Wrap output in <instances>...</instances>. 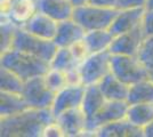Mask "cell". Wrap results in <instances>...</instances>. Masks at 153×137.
<instances>
[{
    "label": "cell",
    "mask_w": 153,
    "mask_h": 137,
    "mask_svg": "<svg viewBox=\"0 0 153 137\" xmlns=\"http://www.w3.org/2000/svg\"><path fill=\"white\" fill-rule=\"evenodd\" d=\"M16 0H0V14L1 19H8L13 10Z\"/></svg>",
    "instance_id": "d6a6232c"
},
{
    "label": "cell",
    "mask_w": 153,
    "mask_h": 137,
    "mask_svg": "<svg viewBox=\"0 0 153 137\" xmlns=\"http://www.w3.org/2000/svg\"><path fill=\"white\" fill-rule=\"evenodd\" d=\"M128 120L144 130L153 121V103H133L128 105Z\"/></svg>",
    "instance_id": "ffe728a7"
},
{
    "label": "cell",
    "mask_w": 153,
    "mask_h": 137,
    "mask_svg": "<svg viewBox=\"0 0 153 137\" xmlns=\"http://www.w3.org/2000/svg\"><path fill=\"white\" fill-rule=\"evenodd\" d=\"M22 95L32 109H51L56 94L47 86L44 76H39L26 80Z\"/></svg>",
    "instance_id": "52a82bcc"
},
{
    "label": "cell",
    "mask_w": 153,
    "mask_h": 137,
    "mask_svg": "<svg viewBox=\"0 0 153 137\" xmlns=\"http://www.w3.org/2000/svg\"><path fill=\"white\" fill-rule=\"evenodd\" d=\"M19 26L9 19H1L0 36H1V53L7 52L13 48L14 40Z\"/></svg>",
    "instance_id": "484cf974"
},
{
    "label": "cell",
    "mask_w": 153,
    "mask_h": 137,
    "mask_svg": "<svg viewBox=\"0 0 153 137\" xmlns=\"http://www.w3.org/2000/svg\"><path fill=\"white\" fill-rule=\"evenodd\" d=\"M105 102H106V98L103 95L98 85L86 86L81 109L83 110L87 118V129H88V124L97 114V112L101 110V107Z\"/></svg>",
    "instance_id": "ac0fdd59"
},
{
    "label": "cell",
    "mask_w": 153,
    "mask_h": 137,
    "mask_svg": "<svg viewBox=\"0 0 153 137\" xmlns=\"http://www.w3.org/2000/svg\"><path fill=\"white\" fill-rule=\"evenodd\" d=\"M24 80L19 78L16 73L10 71L9 69L1 66L0 70V86L1 91H8V93H21L24 87Z\"/></svg>",
    "instance_id": "d4e9b609"
},
{
    "label": "cell",
    "mask_w": 153,
    "mask_h": 137,
    "mask_svg": "<svg viewBox=\"0 0 153 137\" xmlns=\"http://www.w3.org/2000/svg\"><path fill=\"white\" fill-rule=\"evenodd\" d=\"M0 66L9 69L24 81L39 76H45L51 69V63L31 54L12 48L1 53Z\"/></svg>",
    "instance_id": "7a4b0ae2"
},
{
    "label": "cell",
    "mask_w": 153,
    "mask_h": 137,
    "mask_svg": "<svg viewBox=\"0 0 153 137\" xmlns=\"http://www.w3.org/2000/svg\"><path fill=\"white\" fill-rule=\"evenodd\" d=\"M142 26L146 37L153 36V8H146Z\"/></svg>",
    "instance_id": "1f68e13d"
},
{
    "label": "cell",
    "mask_w": 153,
    "mask_h": 137,
    "mask_svg": "<svg viewBox=\"0 0 153 137\" xmlns=\"http://www.w3.org/2000/svg\"><path fill=\"white\" fill-rule=\"evenodd\" d=\"M86 31L78 22L70 19L58 22L57 32L55 34L54 42L57 47H70L78 40L82 39Z\"/></svg>",
    "instance_id": "2e32d148"
},
{
    "label": "cell",
    "mask_w": 153,
    "mask_h": 137,
    "mask_svg": "<svg viewBox=\"0 0 153 137\" xmlns=\"http://www.w3.org/2000/svg\"><path fill=\"white\" fill-rule=\"evenodd\" d=\"M137 56L149 71H153V36L145 37Z\"/></svg>",
    "instance_id": "83f0119b"
},
{
    "label": "cell",
    "mask_w": 153,
    "mask_h": 137,
    "mask_svg": "<svg viewBox=\"0 0 153 137\" xmlns=\"http://www.w3.org/2000/svg\"><path fill=\"white\" fill-rule=\"evenodd\" d=\"M98 87L108 101H127L130 88V86L115 77L112 72H110L98 84Z\"/></svg>",
    "instance_id": "e0dca14e"
},
{
    "label": "cell",
    "mask_w": 153,
    "mask_h": 137,
    "mask_svg": "<svg viewBox=\"0 0 153 137\" xmlns=\"http://www.w3.org/2000/svg\"><path fill=\"white\" fill-rule=\"evenodd\" d=\"M144 137H153V121L144 128Z\"/></svg>",
    "instance_id": "e575fe53"
},
{
    "label": "cell",
    "mask_w": 153,
    "mask_h": 137,
    "mask_svg": "<svg viewBox=\"0 0 153 137\" xmlns=\"http://www.w3.org/2000/svg\"><path fill=\"white\" fill-rule=\"evenodd\" d=\"M146 8H153V0H147Z\"/></svg>",
    "instance_id": "8d00e7d4"
},
{
    "label": "cell",
    "mask_w": 153,
    "mask_h": 137,
    "mask_svg": "<svg viewBox=\"0 0 153 137\" xmlns=\"http://www.w3.org/2000/svg\"><path fill=\"white\" fill-rule=\"evenodd\" d=\"M83 39L86 40L89 47L90 53L95 54V53L108 50L113 42L114 36L108 29H103V30H93L86 32Z\"/></svg>",
    "instance_id": "44dd1931"
},
{
    "label": "cell",
    "mask_w": 153,
    "mask_h": 137,
    "mask_svg": "<svg viewBox=\"0 0 153 137\" xmlns=\"http://www.w3.org/2000/svg\"><path fill=\"white\" fill-rule=\"evenodd\" d=\"M73 4H74V6H78V5H82V4H86V2H88V0H71Z\"/></svg>",
    "instance_id": "d590c367"
},
{
    "label": "cell",
    "mask_w": 153,
    "mask_h": 137,
    "mask_svg": "<svg viewBox=\"0 0 153 137\" xmlns=\"http://www.w3.org/2000/svg\"><path fill=\"white\" fill-rule=\"evenodd\" d=\"M88 2L94 4V5H98V6L104 7H113L117 8V0H88Z\"/></svg>",
    "instance_id": "836d02e7"
},
{
    "label": "cell",
    "mask_w": 153,
    "mask_h": 137,
    "mask_svg": "<svg viewBox=\"0 0 153 137\" xmlns=\"http://www.w3.org/2000/svg\"><path fill=\"white\" fill-rule=\"evenodd\" d=\"M97 137H144V130L133 124L127 118L111 122L95 131Z\"/></svg>",
    "instance_id": "9a60e30c"
},
{
    "label": "cell",
    "mask_w": 153,
    "mask_h": 137,
    "mask_svg": "<svg viewBox=\"0 0 153 137\" xmlns=\"http://www.w3.org/2000/svg\"><path fill=\"white\" fill-rule=\"evenodd\" d=\"M127 101H108L104 103L101 110L97 112L93 120L88 124V135L95 136V131L101 127L125 119L128 110Z\"/></svg>",
    "instance_id": "ba28073f"
},
{
    "label": "cell",
    "mask_w": 153,
    "mask_h": 137,
    "mask_svg": "<svg viewBox=\"0 0 153 137\" xmlns=\"http://www.w3.org/2000/svg\"><path fill=\"white\" fill-rule=\"evenodd\" d=\"M145 37L142 25L131 31L115 36L108 52L112 55H137Z\"/></svg>",
    "instance_id": "9c48e42d"
},
{
    "label": "cell",
    "mask_w": 153,
    "mask_h": 137,
    "mask_svg": "<svg viewBox=\"0 0 153 137\" xmlns=\"http://www.w3.org/2000/svg\"><path fill=\"white\" fill-rule=\"evenodd\" d=\"M30 106L27 105L21 93L1 91L0 94V117H9L25 111Z\"/></svg>",
    "instance_id": "d6986e66"
},
{
    "label": "cell",
    "mask_w": 153,
    "mask_h": 137,
    "mask_svg": "<svg viewBox=\"0 0 153 137\" xmlns=\"http://www.w3.org/2000/svg\"><path fill=\"white\" fill-rule=\"evenodd\" d=\"M79 63L73 57L69 47H58L55 55L51 61V67L69 72L73 69L79 67Z\"/></svg>",
    "instance_id": "cb8c5ba5"
},
{
    "label": "cell",
    "mask_w": 153,
    "mask_h": 137,
    "mask_svg": "<svg viewBox=\"0 0 153 137\" xmlns=\"http://www.w3.org/2000/svg\"><path fill=\"white\" fill-rule=\"evenodd\" d=\"M111 72L128 86L150 78V71L137 55H112Z\"/></svg>",
    "instance_id": "277c9868"
},
{
    "label": "cell",
    "mask_w": 153,
    "mask_h": 137,
    "mask_svg": "<svg viewBox=\"0 0 153 137\" xmlns=\"http://www.w3.org/2000/svg\"><path fill=\"white\" fill-rule=\"evenodd\" d=\"M118 9L113 7H104L86 2L74 8L73 20L83 27L86 32L93 30L110 29Z\"/></svg>",
    "instance_id": "3957f363"
},
{
    "label": "cell",
    "mask_w": 153,
    "mask_h": 137,
    "mask_svg": "<svg viewBox=\"0 0 153 137\" xmlns=\"http://www.w3.org/2000/svg\"><path fill=\"white\" fill-rule=\"evenodd\" d=\"M55 120L51 109H32L0 119V135L4 137H42L47 124Z\"/></svg>",
    "instance_id": "6da1fadb"
},
{
    "label": "cell",
    "mask_w": 153,
    "mask_h": 137,
    "mask_svg": "<svg viewBox=\"0 0 153 137\" xmlns=\"http://www.w3.org/2000/svg\"><path fill=\"white\" fill-rule=\"evenodd\" d=\"M56 120L62 126L66 137L89 136L87 129V118L81 106L61 113Z\"/></svg>",
    "instance_id": "7c38bea8"
},
{
    "label": "cell",
    "mask_w": 153,
    "mask_h": 137,
    "mask_svg": "<svg viewBox=\"0 0 153 137\" xmlns=\"http://www.w3.org/2000/svg\"><path fill=\"white\" fill-rule=\"evenodd\" d=\"M146 12L145 7L140 8H128L118 9L114 20L110 26V31L113 36H119L121 33L131 31L143 24V19Z\"/></svg>",
    "instance_id": "8fae6325"
},
{
    "label": "cell",
    "mask_w": 153,
    "mask_h": 137,
    "mask_svg": "<svg viewBox=\"0 0 153 137\" xmlns=\"http://www.w3.org/2000/svg\"><path fill=\"white\" fill-rule=\"evenodd\" d=\"M69 48H70V50H71V53H72V55H73V57L76 59V62H78L79 64H81L83 61L91 54V53H90L89 47H88L87 42H86V40L83 39V38L80 40H78V41H76L74 44H72Z\"/></svg>",
    "instance_id": "f1b7e54d"
},
{
    "label": "cell",
    "mask_w": 153,
    "mask_h": 137,
    "mask_svg": "<svg viewBox=\"0 0 153 137\" xmlns=\"http://www.w3.org/2000/svg\"><path fill=\"white\" fill-rule=\"evenodd\" d=\"M57 21L38 10L32 16L31 20L25 23L22 27H24L29 32L33 33L40 38L54 40L55 34L57 32Z\"/></svg>",
    "instance_id": "4fadbf2b"
},
{
    "label": "cell",
    "mask_w": 153,
    "mask_h": 137,
    "mask_svg": "<svg viewBox=\"0 0 153 137\" xmlns=\"http://www.w3.org/2000/svg\"><path fill=\"white\" fill-rule=\"evenodd\" d=\"M111 59L112 54L108 50L90 54L79 65L83 85H98L111 72Z\"/></svg>",
    "instance_id": "8992f818"
},
{
    "label": "cell",
    "mask_w": 153,
    "mask_h": 137,
    "mask_svg": "<svg viewBox=\"0 0 153 137\" xmlns=\"http://www.w3.org/2000/svg\"><path fill=\"white\" fill-rule=\"evenodd\" d=\"M86 86H66L56 93L51 105V112L55 119L63 112L80 107L82 104Z\"/></svg>",
    "instance_id": "30bf717a"
},
{
    "label": "cell",
    "mask_w": 153,
    "mask_h": 137,
    "mask_svg": "<svg viewBox=\"0 0 153 137\" xmlns=\"http://www.w3.org/2000/svg\"><path fill=\"white\" fill-rule=\"evenodd\" d=\"M150 78H151V79L153 80V71L150 72Z\"/></svg>",
    "instance_id": "74e56055"
},
{
    "label": "cell",
    "mask_w": 153,
    "mask_h": 137,
    "mask_svg": "<svg viewBox=\"0 0 153 137\" xmlns=\"http://www.w3.org/2000/svg\"><path fill=\"white\" fill-rule=\"evenodd\" d=\"M42 137H66L62 126L55 119L47 124L42 131Z\"/></svg>",
    "instance_id": "f546056e"
},
{
    "label": "cell",
    "mask_w": 153,
    "mask_h": 137,
    "mask_svg": "<svg viewBox=\"0 0 153 137\" xmlns=\"http://www.w3.org/2000/svg\"><path fill=\"white\" fill-rule=\"evenodd\" d=\"M128 104L153 103V80L147 78L130 86L127 98Z\"/></svg>",
    "instance_id": "603a6c76"
},
{
    "label": "cell",
    "mask_w": 153,
    "mask_h": 137,
    "mask_svg": "<svg viewBox=\"0 0 153 137\" xmlns=\"http://www.w3.org/2000/svg\"><path fill=\"white\" fill-rule=\"evenodd\" d=\"M44 78H45L47 86L55 94L57 91L62 90L66 86H69V82H68V73L65 71H62V70H57V69L51 67L47 71V73L44 76Z\"/></svg>",
    "instance_id": "4316f807"
},
{
    "label": "cell",
    "mask_w": 153,
    "mask_h": 137,
    "mask_svg": "<svg viewBox=\"0 0 153 137\" xmlns=\"http://www.w3.org/2000/svg\"><path fill=\"white\" fill-rule=\"evenodd\" d=\"M38 10L57 22L73 17L74 4L71 0H37Z\"/></svg>",
    "instance_id": "5bb4252c"
},
{
    "label": "cell",
    "mask_w": 153,
    "mask_h": 137,
    "mask_svg": "<svg viewBox=\"0 0 153 137\" xmlns=\"http://www.w3.org/2000/svg\"><path fill=\"white\" fill-rule=\"evenodd\" d=\"M38 12L37 0H16L13 10L9 15V20L19 26H23Z\"/></svg>",
    "instance_id": "7402d4cb"
},
{
    "label": "cell",
    "mask_w": 153,
    "mask_h": 137,
    "mask_svg": "<svg viewBox=\"0 0 153 137\" xmlns=\"http://www.w3.org/2000/svg\"><path fill=\"white\" fill-rule=\"evenodd\" d=\"M147 6V0H117V9L140 8Z\"/></svg>",
    "instance_id": "4dcf8cb0"
},
{
    "label": "cell",
    "mask_w": 153,
    "mask_h": 137,
    "mask_svg": "<svg viewBox=\"0 0 153 137\" xmlns=\"http://www.w3.org/2000/svg\"><path fill=\"white\" fill-rule=\"evenodd\" d=\"M13 48L31 54L39 59L51 63L53 56L57 50V46L54 40L44 39L29 32L24 27L19 26L14 40Z\"/></svg>",
    "instance_id": "5b68a950"
}]
</instances>
